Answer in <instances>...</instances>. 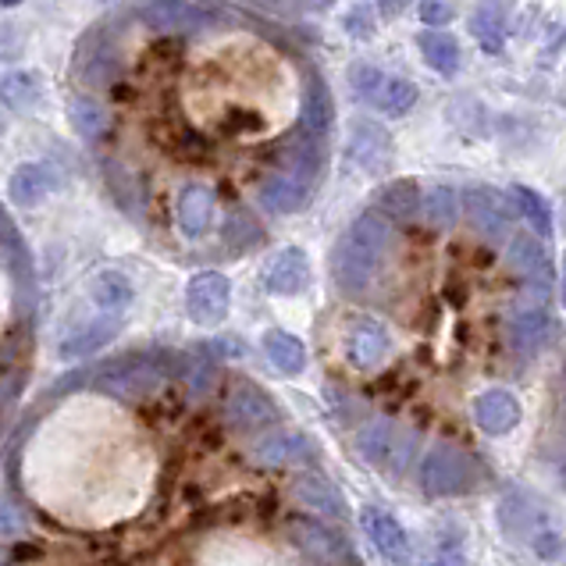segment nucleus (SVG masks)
<instances>
[{
  "label": "nucleus",
  "instance_id": "nucleus-1",
  "mask_svg": "<svg viewBox=\"0 0 566 566\" xmlns=\"http://www.w3.org/2000/svg\"><path fill=\"white\" fill-rule=\"evenodd\" d=\"M396 232L388 218L381 210H367L353 229L338 239V247L332 253V274H335V285L343 289L346 296H364L370 282H375L378 268L385 264L388 250H392Z\"/></svg>",
  "mask_w": 566,
  "mask_h": 566
},
{
  "label": "nucleus",
  "instance_id": "nucleus-2",
  "mask_svg": "<svg viewBox=\"0 0 566 566\" xmlns=\"http://www.w3.org/2000/svg\"><path fill=\"white\" fill-rule=\"evenodd\" d=\"M499 524H503V535L513 545L527 548L531 556H538L545 563H553L566 553V531L559 524V516L527 489H513L503 495V503H499Z\"/></svg>",
  "mask_w": 566,
  "mask_h": 566
},
{
  "label": "nucleus",
  "instance_id": "nucleus-3",
  "mask_svg": "<svg viewBox=\"0 0 566 566\" xmlns=\"http://www.w3.org/2000/svg\"><path fill=\"white\" fill-rule=\"evenodd\" d=\"M357 452L378 471L402 474L417 452V431L402 428L388 417H375L357 431Z\"/></svg>",
  "mask_w": 566,
  "mask_h": 566
},
{
  "label": "nucleus",
  "instance_id": "nucleus-4",
  "mask_svg": "<svg viewBox=\"0 0 566 566\" xmlns=\"http://www.w3.org/2000/svg\"><path fill=\"white\" fill-rule=\"evenodd\" d=\"M478 478H481L478 460L467 449L449 446V442L431 446L424 463H420V484H424L428 495H439V499L471 492Z\"/></svg>",
  "mask_w": 566,
  "mask_h": 566
},
{
  "label": "nucleus",
  "instance_id": "nucleus-5",
  "mask_svg": "<svg viewBox=\"0 0 566 566\" xmlns=\"http://www.w3.org/2000/svg\"><path fill=\"white\" fill-rule=\"evenodd\" d=\"M289 535L293 542L311 556L317 566H357V556H353V545L346 535H338L328 524L314 521V516H303V521L289 524Z\"/></svg>",
  "mask_w": 566,
  "mask_h": 566
},
{
  "label": "nucleus",
  "instance_id": "nucleus-6",
  "mask_svg": "<svg viewBox=\"0 0 566 566\" xmlns=\"http://www.w3.org/2000/svg\"><path fill=\"white\" fill-rule=\"evenodd\" d=\"M229 300H232V285L221 271H200L186 285V311L203 328L221 325L224 314H229Z\"/></svg>",
  "mask_w": 566,
  "mask_h": 566
},
{
  "label": "nucleus",
  "instance_id": "nucleus-7",
  "mask_svg": "<svg viewBox=\"0 0 566 566\" xmlns=\"http://www.w3.org/2000/svg\"><path fill=\"white\" fill-rule=\"evenodd\" d=\"M224 420L235 431H264L271 424H279V407L253 381H235L229 388V399H224Z\"/></svg>",
  "mask_w": 566,
  "mask_h": 566
},
{
  "label": "nucleus",
  "instance_id": "nucleus-8",
  "mask_svg": "<svg viewBox=\"0 0 566 566\" xmlns=\"http://www.w3.org/2000/svg\"><path fill=\"white\" fill-rule=\"evenodd\" d=\"M317 186L300 179L296 171H289L282 165H274L264 179H261V189H256V197H261V207L271 210V214H296L306 203L314 200Z\"/></svg>",
  "mask_w": 566,
  "mask_h": 566
},
{
  "label": "nucleus",
  "instance_id": "nucleus-9",
  "mask_svg": "<svg viewBox=\"0 0 566 566\" xmlns=\"http://www.w3.org/2000/svg\"><path fill=\"white\" fill-rule=\"evenodd\" d=\"M513 207L506 197H499L492 189H467L463 192V214H467V224L484 235V239H503L510 221H513Z\"/></svg>",
  "mask_w": 566,
  "mask_h": 566
},
{
  "label": "nucleus",
  "instance_id": "nucleus-10",
  "mask_svg": "<svg viewBox=\"0 0 566 566\" xmlns=\"http://www.w3.org/2000/svg\"><path fill=\"white\" fill-rule=\"evenodd\" d=\"M250 457L261 467H311L317 460V449L300 431H271L250 449Z\"/></svg>",
  "mask_w": 566,
  "mask_h": 566
},
{
  "label": "nucleus",
  "instance_id": "nucleus-11",
  "mask_svg": "<svg viewBox=\"0 0 566 566\" xmlns=\"http://www.w3.org/2000/svg\"><path fill=\"white\" fill-rule=\"evenodd\" d=\"M346 154L357 160V165L370 175L385 171L392 165V139L381 125L367 122V118H357L349 125V143H346Z\"/></svg>",
  "mask_w": 566,
  "mask_h": 566
},
{
  "label": "nucleus",
  "instance_id": "nucleus-12",
  "mask_svg": "<svg viewBox=\"0 0 566 566\" xmlns=\"http://www.w3.org/2000/svg\"><path fill=\"white\" fill-rule=\"evenodd\" d=\"M214 214H218V192L207 182H189L179 192V200H175V221H179V229L189 239L207 235L210 224H214Z\"/></svg>",
  "mask_w": 566,
  "mask_h": 566
},
{
  "label": "nucleus",
  "instance_id": "nucleus-13",
  "mask_svg": "<svg viewBox=\"0 0 566 566\" xmlns=\"http://www.w3.org/2000/svg\"><path fill=\"white\" fill-rule=\"evenodd\" d=\"M311 285V261L300 247L279 250L264 268V289L271 296H300Z\"/></svg>",
  "mask_w": 566,
  "mask_h": 566
},
{
  "label": "nucleus",
  "instance_id": "nucleus-14",
  "mask_svg": "<svg viewBox=\"0 0 566 566\" xmlns=\"http://www.w3.org/2000/svg\"><path fill=\"white\" fill-rule=\"evenodd\" d=\"M360 527H364L367 542L375 545L385 559H392V563H396V559L407 556L410 535L402 531V524H399L388 510H381V506H364V510H360Z\"/></svg>",
  "mask_w": 566,
  "mask_h": 566
},
{
  "label": "nucleus",
  "instance_id": "nucleus-15",
  "mask_svg": "<svg viewBox=\"0 0 566 566\" xmlns=\"http://www.w3.org/2000/svg\"><path fill=\"white\" fill-rule=\"evenodd\" d=\"M474 420L484 434H510L516 424H521V402H516L513 392L506 388H489L474 399Z\"/></svg>",
  "mask_w": 566,
  "mask_h": 566
},
{
  "label": "nucleus",
  "instance_id": "nucleus-16",
  "mask_svg": "<svg viewBox=\"0 0 566 566\" xmlns=\"http://www.w3.org/2000/svg\"><path fill=\"white\" fill-rule=\"evenodd\" d=\"M293 495H296V503H300L306 513L332 516V521H343V516L349 513L343 492H338L335 484H332L325 474H317V471L300 474L296 484H293Z\"/></svg>",
  "mask_w": 566,
  "mask_h": 566
},
{
  "label": "nucleus",
  "instance_id": "nucleus-17",
  "mask_svg": "<svg viewBox=\"0 0 566 566\" xmlns=\"http://www.w3.org/2000/svg\"><path fill=\"white\" fill-rule=\"evenodd\" d=\"M57 182H61V175L54 171V165H46V160H29V165H22L11 175L8 197L19 207H36L51 197V192L57 189Z\"/></svg>",
  "mask_w": 566,
  "mask_h": 566
},
{
  "label": "nucleus",
  "instance_id": "nucleus-18",
  "mask_svg": "<svg viewBox=\"0 0 566 566\" xmlns=\"http://www.w3.org/2000/svg\"><path fill=\"white\" fill-rule=\"evenodd\" d=\"M203 4H192V0H143V22L165 32H179V29H197L207 22Z\"/></svg>",
  "mask_w": 566,
  "mask_h": 566
},
{
  "label": "nucleus",
  "instance_id": "nucleus-19",
  "mask_svg": "<svg viewBox=\"0 0 566 566\" xmlns=\"http://www.w3.org/2000/svg\"><path fill=\"white\" fill-rule=\"evenodd\" d=\"M392 353V338L378 325V321H357L349 332V360L360 370H375Z\"/></svg>",
  "mask_w": 566,
  "mask_h": 566
},
{
  "label": "nucleus",
  "instance_id": "nucleus-20",
  "mask_svg": "<svg viewBox=\"0 0 566 566\" xmlns=\"http://www.w3.org/2000/svg\"><path fill=\"white\" fill-rule=\"evenodd\" d=\"M471 32L489 54H503L510 32V0H478L471 14Z\"/></svg>",
  "mask_w": 566,
  "mask_h": 566
},
{
  "label": "nucleus",
  "instance_id": "nucleus-21",
  "mask_svg": "<svg viewBox=\"0 0 566 566\" xmlns=\"http://www.w3.org/2000/svg\"><path fill=\"white\" fill-rule=\"evenodd\" d=\"M506 264L524 274L531 285H545L548 289V279H553V261H548V253L538 239L531 235H513L506 242Z\"/></svg>",
  "mask_w": 566,
  "mask_h": 566
},
{
  "label": "nucleus",
  "instance_id": "nucleus-22",
  "mask_svg": "<svg viewBox=\"0 0 566 566\" xmlns=\"http://www.w3.org/2000/svg\"><path fill=\"white\" fill-rule=\"evenodd\" d=\"M548 328H553V321H548L545 306H524V311H516L510 317V346L521 353V357H535L545 346Z\"/></svg>",
  "mask_w": 566,
  "mask_h": 566
},
{
  "label": "nucleus",
  "instance_id": "nucleus-23",
  "mask_svg": "<svg viewBox=\"0 0 566 566\" xmlns=\"http://www.w3.org/2000/svg\"><path fill=\"white\" fill-rule=\"evenodd\" d=\"M332 118H335V107H332L328 83L321 75H311V78H306V90H303L300 128H303V133H314V136H328Z\"/></svg>",
  "mask_w": 566,
  "mask_h": 566
},
{
  "label": "nucleus",
  "instance_id": "nucleus-24",
  "mask_svg": "<svg viewBox=\"0 0 566 566\" xmlns=\"http://www.w3.org/2000/svg\"><path fill=\"white\" fill-rule=\"evenodd\" d=\"M417 46H420V57L431 72L439 75H457L460 72V43L446 36V32H420L417 36Z\"/></svg>",
  "mask_w": 566,
  "mask_h": 566
},
{
  "label": "nucleus",
  "instance_id": "nucleus-25",
  "mask_svg": "<svg viewBox=\"0 0 566 566\" xmlns=\"http://www.w3.org/2000/svg\"><path fill=\"white\" fill-rule=\"evenodd\" d=\"M90 296L104 314H122L125 306L133 303V282H128L122 271H101V274H93Z\"/></svg>",
  "mask_w": 566,
  "mask_h": 566
},
{
  "label": "nucleus",
  "instance_id": "nucleus-26",
  "mask_svg": "<svg viewBox=\"0 0 566 566\" xmlns=\"http://www.w3.org/2000/svg\"><path fill=\"white\" fill-rule=\"evenodd\" d=\"M264 353H268V360L274 370H282V375H300V370L306 367V349L296 335H289V332H268L264 335Z\"/></svg>",
  "mask_w": 566,
  "mask_h": 566
},
{
  "label": "nucleus",
  "instance_id": "nucleus-27",
  "mask_svg": "<svg viewBox=\"0 0 566 566\" xmlns=\"http://www.w3.org/2000/svg\"><path fill=\"white\" fill-rule=\"evenodd\" d=\"M118 332V321H111V317H101V321H93V325H86L83 332H75L69 335L61 343V357L64 360H78V357H90L93 349H101L104 343H111Z\"/></svg>",
  "mask_w": 566,
  "mask_h": 566
},
{
  "label": "nucleus",
  "instance_id": "nucleus-28",
  "mask_svg": "<svg viewBox=\"0 0 566 566\" xmlns=\"http://www.w3.org/2000/svg\"><path fill=\"white\" fill-rule=\"evenodd\" d=\"M420 214H424V221L431 224V229H452L460 218V197L457 189L449 186H431L424 192V200H420Z\"/></svg>",
  "mask_w": 566,
  "mask_h": 566
},
{
  "label": "nucleus",
  "instance_id": "nucleus-29",
  "mask_svg": "<svg viewBox=\"0 0 566 566\" xmlns=\"http://www.w3.org/2000/svg\"><path fill=\"white\" fill-rule=\"evenodd\" d=\"M370 104H375V107L381 111V115H388V118H402V115H407V111L417 104V86L410 83V78L388 75Z\"/></svg>",
  "mask_w": 566,
  "mask_h": 566
},
{
  "label": "nucleus",
  "instance_id": "nucleus-30",
  "mask_svg": "<svg viewBox=\"0 0 566 566\" xmlns=\"http://www.w3.org/2000/svg\"><path fill=\"white\" fill-rule=\"evenodd\" d=\"M40 101V83L32 72H11L0 75V104L11 111H25Z\"/></svg>",
  "mask_w": 566,
  "mask_h": 566
},
{
  "label": "nucleus",
  "instance_id": "nucleus-31",
  "mask_svg": "<svg viewBox=\"0 0 566 566\" xmlns=\"http://www.w3.org/2000/svg\"><path fill=\"white\" fill-rule=\"evenodd\" d=\"M221 239L229 250H250L264 239V229L253 214H247V210H232L221 224Z\"/></svg>",
  "mask_w": 566,
  "mask_h": 566
},
{
  "label": "nucleus",
  "instance_id": "nucleus-32",
  "mask_svg": "<svg viewBox=\"0 0 566 566\" xmlns=\"http://www.w3.org/2000/svg\"><path fill=\"white\" fill-rule=\"evenodd\" d=\"M378 210L388 218V221H413L417 218V210H420V197H417V189L413 182H396V186H388L381 192V200H378Z\"/></svg>",
  "mask_w": 566,
  "mask_h": 566
},
{
  "label": "nucleus",
  "instance_id": "nucleus-33",
  "mask_svg": "<svg viewBox=\"0 0 566 566\" xmlns=\"http://www.w3.org/2000/svg\"><path fill=\"white\" fill-rule=\"evenodd\" d=\"M513 203H516V210L527 218V224L535 232H542L545 239L553 235V210H548V203L538 197L535 189H527V186H513Z\"/></svg>",
  "mask_w": 566,
  "mask_h": 566
},
{
  "label": "nucleus",
  "instance_id": "nucleus-34",
  "mask_svg": "<svg viewBox=\"0 0 566 566\" xmlns=\"http://www.w3.org/2000/svg\"><path fill=\"white\" fill-rule=\"evenodd\" d=\"M69 118H72V125H75V133H78V136H86V139H101V136L107 133V125H111L107 111H104L101 104L86 101V96H78V101H72Z\"/></svg>",
  "mask_w": 566,
  "mask_h": 566
},
{
  "label": "nucleus",
  "instance_id": "nucleus-35",
  "mask_svg": "<svg viewBox=\"0 0 566 566\" xmlns=\"http://www.w3.org/2000/svg\"><path fill=\"white\" fill-rule=\"evenodd\" d=\"M385 78L388 75L381 69H375V64H367V61L353 64V72H349V83H353V90L364 96V101H375V93L381 90Z\"/></svg>",
  "mask_w": 566,
  "mask_h": 566
},
{
  "label": "nucleus",
  "instance_id": "nucleus-36",
  "mask_svg": "<svg viewBox=\"0 0 566 566\" xmlns=\"http://www.w3.org/2000/svg\"><path fill=\"white\" fill-rule=\"evenodd\" d=\"M420 19L428 25H446V22H452V8L446 0H424V4H420Z\"/></svg>",
  "mask_w": 566,
  "mask_h": 566
},
{
  "label": "nucleus",
  "instance_id": "nucleus-37",
  "mask_svg": "<svg viewBox=\"0 0 566 566\" xmlns=\"http://www.w3.org/2000/svg\"><path fill=\"white\" fill-rule=\"evenodd\" d=\"M25 527V516L14 510L8 499H0V535H14V531Z\"/></svg>",
  "mask_w": 566,
  "mask_h": 566
},
{
  "label": "nucleus",
  "instance_id": "nucleus-38",
  "mask_svg": "<svg viewBox=\"0 0 566 566\" xmlns=\"http://www.w3.org/2000/svg\"><path fill=\"white\" fill-rule=\"evenodd\" d=\"M413 4V0H378V11L385 14V19H399L402 11H407Z\"/></svg>",
  "mask_w": 566,
  "mask_h": 566
},
{
  "label": "nucleus",
  "instance_id": "nucleus-39",
  "mask_svg": "<svg viewBox=\"0 0 566 566\" xmlns=\"http://www.w3.org/2000/svg\"><path fill=\"white\" fill-rule=\"evenodd\" d=\"M563 306H566V253H563Z\"/></svg>",
  "mask_w": 566,
  "mask_h": 566
},
{
  "label": "nucleus",
  "instance_id": "nucleus-40",
  "mask_svg": "<svg viewBox=\"0 0 566 566\" xmlns=\"http://www.w3.org/2000/svg\"><path fill=\"white\" fill-rule=\"evenodd\" d=\"M22 0H0V8H19Z\"/></svg>",
  "mask_w": 566,
  "mask_h": 566
},
{
  "label": "nucleus",
  "instance_id": "nucleus-41",
  "mask_svg": "<svg viewBox=\"0 0 566 566\" xmlns=\"http://www.w3.org/2000/svg\"><path fill=\"white\" fill-rule=\"evenodd\" d=\"M434 566H449V563H434Z\"/></svg>",
  "mask_w": 566,
  "mask_h": 566
}]
</instances>
